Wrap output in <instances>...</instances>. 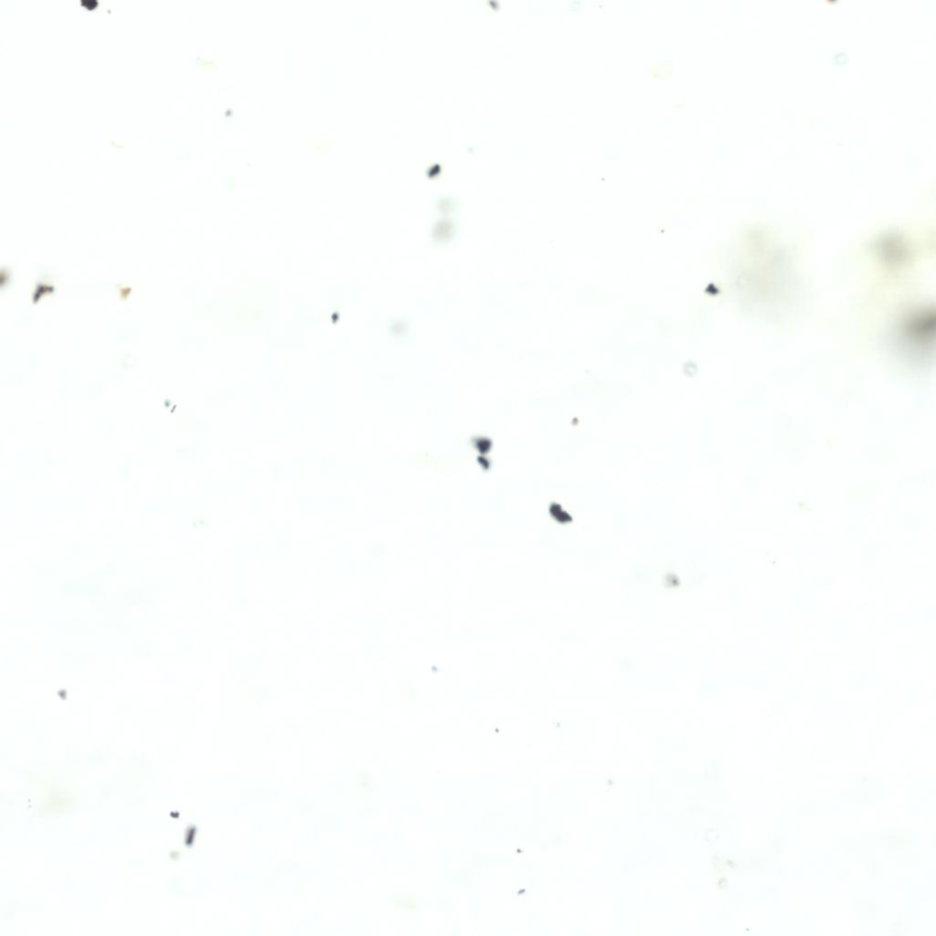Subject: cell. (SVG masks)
I'll use <instances>...</instances> for the list:
<instances>
[{
  "mask_svg": "<svg viewBox=\"0 0 936 936\" xmlns=\"http://www.w3.org/2000/svg\"><path fill=\"white\" fill-rule=\"evenodd\" d=\"M934 318L928 308L910 313L901 322L899 330L900 346L913 360L920 361L929 355L930 342L933 337Z\"/></svg>",
  "mask_w": 936,
  "mask_h": 936,
  "instance_id": "obj_1",
  "label": "cell"
}]
</instances>
